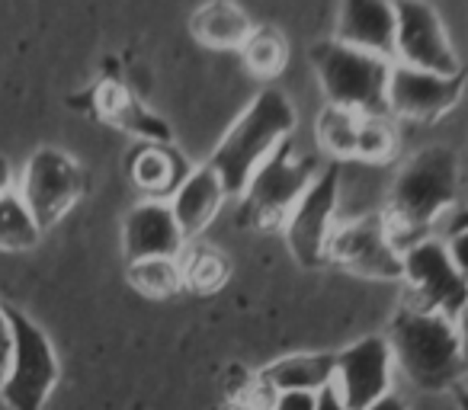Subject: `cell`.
I'll list each match as a JSON object with an SVG mask.
<instances>
[{"instance_id":"obj_1","label":"cell","mask_w":468,"mask_h":410,"mask_svg":"<svg viewBox=\"0 0 468 410\" xmlns=\"http://www.w3.org/2000/svg\"><path fill=\"white\" fill-rule=\"evenodd\" d=\"M459 195V157L446 144L420 148L401 163L388 193V209L382 212L388 222L391 241L398 250L423 241L430 225H436Z\"/></svg>"},{"instance_id":"obj_2","label":"cell","mask_w":468,"mask_h":410,"mask_svg":"<svg viewBox=\"0 0 468 410\" xmlns=\"http://www.w3.org/2000/svg\"><path fill=\"white\" fill-rule=\"evenodd\" d=\"M299 116L289 97L276 87H267L254 97V103L241 112V119L228 129V135L218 142L215 154L208 157V167L221 180L228 195H244L250 176L263 167L270 154L280 144L292 138Z\"/></svg>"},{"instance_id":"obj_3","label":"cell","mask_w":468,"mask_h":410,"mask_svg":"<svg viewBox=\"0 0 468 410\" xmlns=\"http://www.w3.org/2000/svg\"><path fill=\"white\" fill-rule=\"evenodd\" d=\"M391 356L417 388L440 391L465 369L459 324L440 311L404 305L391 321Z\"/></svg>"},{"instance_id":"obj_4","label":"cell","mask_w":468,"mask_h":410,"mask_svg":"<svg viewBox=\"0 0 468 410\" xmlns=\"http://www.w3.org/2000/svg\"><path fill=\"white\" fill-rule=\"evenodd\" d=\"M308 58H312L314 71H318V84L324 90L327 106L366 119L391 116L388 112L391 58L344 46L337 39L314 42Z\"/></svg>"},{"instance_id":"obj_5","label":"cell","mask_w":468,"mask_h":410,"mask_svg":"<svg viewBox=\"0 0 468 410\" xmlns=\"http://www.w3.org/2000/svg\"><path fill=\"white\" fill-rule=\"evenodd\" d=\"M318 161L312 154H302L289 138L250 176L248 189L241 195V222L261 231L282 228L286 218L292 216L295 202L305 195V189L318 176Z\"/></svg>"},{"instance_id":"obj_6","label":"cell","mask_w":468,"mask_h":410,"mask_svg":"<svg viewBox=\"0 0 468 410\" xmlns=\"http://www.w3.org/2000/svg\"><path fill=\"white\" fill-rule=\"evenodd\" d=\"M4 311L10 321L14 352H10L7 378L0 384V397L10 410H42L52 388L58 384V356L46 331L36 321H29L20 308L4 305Z\"/></svg>"},{"instance_id":"obj_7","label":"cell","mask_w":468,"mask_h":410,"mask_svg":"<svg viewBox=\"0 0 468 410\" xmlns=\"http://www.w3.org/2000/svg\"><path fill=\"white\" fill-rule=\"evenodd\" d=\"M401 279L408 282V305L440 311L459 321L468 311V279L455 269L446 244L423 237L401 254Z\"/></svg>"},{"instance_id":"obj_8","label":"cell","mask_w":468,"mask_h":410,"mask_svg":"<svg viewBox=\"0 0 468 410\" xmlns=\"http://www.w3.org/2000/svg\"><path fill=\"white\" fill-rule=\"evenodd\" d=\"M84 186V170L71 154L58 148H39L23 167V180L16 193L27 202V209L33 212L39 228L46 231L74 209Z\"/></svg>"},{"instance_id":"obj_9","label":"cell","mask_w":468,"mask_h":410,"mask_svg":"<svg viewBox=\"0 0 468 410\" xmlns=\"http://www.w3.org/2000/svg\"><path fill=\"white\" fill-rule=\"evenodd\" d=\"M337 202H340V167L337 163H327V167L318 170L312 186L295 202L292 216L282 225L289 250H292V257L302 267L314 269L321 263H327V244L334 237Z\"/></svg>"},{"instance_id":"obj_10","label":"cell","mask_w":468,"mask_h":410,"mask_svg":"<svg viewBox=\"0 0 468 410\" xmlns=\"http://www.w3.org/2000/svg\"><path fill=\"white\" fill-rule=\"evenodd\" d=\"M395 55L398 65L433 74H459V55L452 48L442 16L427 0H395Z\"/></svg>"},{"instance_id":"obj_11","label":"cell","mask_w":468,"mask_h":410,"mask_svg":"<svg viewBox=\"0 0 468 410\" xmlns=\"http://www.w3.org/2000/svg\"><path fill=\"white\" fill-rule=\"evenodd\" d=\"M327 260L340 263L344 269L366 276V279H401V250L391 241L382 212H372L356 222H346L344 228H334V237L327 244Z\"/></svg>"},{"instance_id":"obj_12","label":"cell","mask_w":468,"mask_h":410,"mask_svg":"<svg viewBox=\"0 0 468 410\" xmlns=\"http://www.w3.org/2000/svg\"><path fill=\"white\" fill-rule=\"evenodd\" d=\"M391 343L388 337H363L337 352L334 391L346 410H366L391 391Z\"/></svg>"},{"instance_id":"obj_13","label":"cell","mask_w":468,"mask_h":410,"mask_svg":"<svg viewBox=\"0 0 468 410\" xmlns=\"http://www.w3.org/2000/svg\"><path fill=\"white\" fill-rule=\"evenodd\" d=\"M465 90V74H433L408 65H391L388 80V112L391 116L433 122L459 103Z\"/></svg>"},{"instance_id":"obj_14","label":"cell","mask_w":468,"mask_h":410,"mask_svg":"<svg viewBox=\"0 0 468 410\" xmlns=\"http://www.w3.org/2000/svg\"><path fill=\"white\" fill-rule=\"evenodd\" d=\"M183 244H186V237H183L167 199H144L125 216L122 247L129 263L180 260Z\"/></svg>"},{"instance_id":"obj_15","label":"cell","mask_w":468,"mask_h":410,"mask_svg":"<svg viewBox=\"0 0 468 410\" xmlns=\"http://www.w3.org/2000/svg\"><path fill=\"white\" fill-rule=\"evenodd\" d=\"M395 0H340L334 39L344 46L391 58L395 55Z\"/></svg>"},{"instance_id":"obj_16","label":"cell","mask_w":468,"mask_h":410,"mask_svg":"<svg viewBox=\"0 0 468 410\" xmlns=\"http://www.w3.org/2000/svg\"><path fill=\"white\" fill-rule=\"evenodd\" d=\"M228 193L221 186V180L215 176V170L208 163L189 170L186 180L176 186V193L170 195V212H174L176 225H180L183 237H196L212 225V218L221 212Z\"/></svg>"},{"instance_id":"obj_17","label":"cell","mask_w":468,"mask_h":410,"mask_svg":"<svg viewBox=\"0 0 468 410\" xmlns=\"http://www.w3.org/2000/svg\"><path fill=\"white\" fill-rule=\"evenodd\" d=\"M334 372H337V352H295V356H282L273 365H267L261 382L273 394L276 391H314V394H321L334 384Z\"/></svg>"},{"instance_id":"obj_18","label":"cell","mask_w":468,"mask_h":410,"mask_svg":"<svg viewBox=\"0 0 468 410\" xmlns=\"http://www.w3.org/2000/svg\"><path fill=\"white\" fill-rule=\"evenodd\" d=\"M189 163L180 151L170 144H144L132 154L129 173L138 189L148 193V199H170L183 180L189 176Z\"/></svg>"},{"instance_id":"obj_19","label":"cell","mask_w":468,"mask_h":410,"mask_svg":"<svg viewBox=\"0 0 468 410\" xmlns=\"http://www.w3.org/2000/svg\"><path fill=\"white\" fill-rule=\"evenodd\" d=\"M189 33L208 48H241L254 33V23L234 0H206L189 16Z\"/></svg>"},{"instance_id":"obj_20","label":"cell","mask_w":468,"mask_h":410,"mask_svg":"<svg viewBox=\"0 0 468 410\" xmlns=\"http://www.w3.org/2000/svg\"><path fill=\"white\" fill-rule=\"evenodd\" d=\"M103 110H106V116L116 119L122 129L142 135L148 144H170V125L164 122V119H157L154 112L144 110L142 103H135V100L125 90H119V87H110V90L103 93Z\"/></svg>"},{"instance_id":"obj_21","label":"cell","mask_w":468,"mask_h":410,"mask_svg":"<svg viewBox=\"0 0 468 410\" xmlns=\"http://www.w3.org/2000/svg\"><path fill=\"white\" fill-rule=\"evenodd\" d=\"M39 237L42 228L27 209V202L20 199V193L10 189L7 195H0V250L23 254V250H33Z\"/></svg>"},{"instance_id":"obj_22","label":"cell","mask_w":468,"mask_h":410,"mask_svg":"<svg viewBox=\"0 0 468 410\" xmlns=\"http://www.w3.org/2000/svg\"><path fill=\"white\" fill-rule=\"evenodd\" d=\"M241 55L248 71L257 74V78H276V74H282V68L289 61L286 39L270 26H254V33L241 46Z\"/></svg>"},{"instance_id":"obj_23","label":"cell","mask_w":468,"mask_h":410,"mask_svg":"<svg viewBox=\"0 0 468 410\" xmlns=\"http://www.w3.org/2000/svg\"><path fill=\"white\" fill-rule=\"evenodd\" d=\"M129 279H132V286H135L138 292L151 295V299H170V295H176L183 286H186L180 260L129 263Z\"/></svg>"},{"instance_id":"obj_24","label":"cell","mask_w":468,"mask_h":410,"mask_svg":"<svg viewBox=\"0 0 468 410\" xmlns=\"http://www.w3.org/2000/svg\"><path fill=\"white\" fill-rule=\"evenodd\" d=\"M366 116H353V112L334 110L327 106L324 116L318 122V142L327 154L334 157H356V144H359V129H363Z\"/></svg>"},{"instance_id":"obj_25","label":"cell","mask_w":468,"mask_h":410,"mask_svg":"<svg viewBox=\"0 0 468 410\" xmlns=\"http://www.w3.org/2000/svg\"><path fill=\"white\" fill-rule=\"evenodd\" d=\"M391 154H395V131L385 125V119H363L356 144L359 161H388Z\"/></svg>"},{"instance_id":"obj_26","label":"cell","mask_w":468,"mask_h":410,"mask_svg":"<svg viewBox=\"0 0 468 410\" xmlns=\"http://www.w3.org/2000/svg\"><path fill=\"white\" fill-rule=\"evenodd\" d=\"M225 276H228V267H225V260H221V254H215V250H202L199 257L189 260V269H183L186 286L193 282V286H199V289H218L221 282H225Z\"/></svg>"},{"instance_id":"obj_27","label":"cell","mask_w":468,"mask_h":410,"mask_svg":"<svg viewBox=\"0 0 468 410\" xmlns=\"http://www.w3.org/2000/svg\"><path fill=\"white\" fill-rule=\"evenodd\" d=\"M270 410H318L314 391H276Z\"/></svg>"},{"instance_id":"obj_28","label":"cell","mask_w":468,"mask_h":410,"mask_svg":"<svg viewBox=\"0 0 468 410\" xmlns=\"http://www.w3.org/2000/svg\"><path fill=\"white\" fill-rule=\"evenodd\" d=\"M446 250H449V257H452L455 269H459V273L468 279V228L452 231V235H449V241H446Z\"/></svg>"},{"instance_id":"obj_29","label":"cell","mask_w":468,"mask_h":410,"mask_svg":"<svg viewBox=\"0 0 468 410\" xmlns=\"http://www.w3.org/2000/svg\"><path fill=\"white\" fill-rule=\"evenodd\" d=\"M10 352H14V337H10V321H7V311L0 305V384L7 378V369H10Z\"/></svg>"},{"instance_id":"obj_30","label":"cell","mask_w":468,"mask_h":410,"mask_svg":"<svg viewBox=\"0 0 468 410\" xmlns=\"http://www.w3.org/2000/svg\"><path fill=\"white\" fill-rule=\"evenodd\" d=\"M318 410H346V404L340 401V394L334 391V384L318 394Z\"/></svg>"},{"instance_id":"obj_31","label":"cell","mask_w":468,"mask_h":410,"mask_svg":"<svg viewBox=\"0 0 468 410\" xmlns=\"http://www.w3.org/2000/svg\"><path fill=\"white\" fill-rule=\"evenodd\" d=\"M366 410H408V404L401 401V397L395 394V391H388L385 397H378L376 404H369Z\"/></svg>"},{"instance_id":"obj_32","label":"cell","mask_w":468,"mask_h":410,"mask_svg":"<svg viewBox=\"0 0 468 410\" xmlns=\"http://www.w3.org/2000/svg\"><path fill=\"white\" fill-rule=\"evenodd\" d=\"M14 189V167L7 157H0V195H7Z\"/></svg>"},{"instance_id":"obj_33","label":"cell","mask_w":468,"mask_h":410,"mask_svg":"<svg viewBox=\"0 0 468 410\" xmlns=\"http://www.w3.org/2000/svg\"><path fill=\"white\" fill-rule=\"evenodd\" d=\"M455 324H459V340H462V352H465V363H468V311L462 314V318L455 321Z\"/></svg>"},{"instance_id":"obj_34","label":"cell","mask_w":468,"mask_h":410,"mask_svg":"<svg viewBox=\"0 0 468 410\" xmlns=\"http://www.w3.org/2000/svg\"><path fill=\"white\" fill-rule=\"evenodd\" d=\"M455 404H459V410H468V388L455 391Z\"/></svg>"}]
</instances>
